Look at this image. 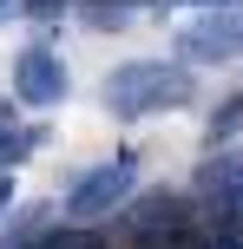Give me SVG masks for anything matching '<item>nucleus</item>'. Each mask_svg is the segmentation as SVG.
Returning a JSON list of instances; mask_svg holds the SVG:
<instances>
[{
    "label": "nucleus",
    "mask_w": 243,
    "mask_h": 249,
    "mask_svg": "<svg viewBox=\"0 0 243 249\" xmlns=\"http://www.w3.org/2000/svg\"><path fill=\"white\" fill-rule=\"evenodd\" d=\"M237 124H243V99H224L217 112H210V144H217V138H230Z\"/></svg>",
    "instance_id": "9d476101"
},
{
    "label": "nucleus",
    "mask_w": 243,
    "mask_h": 249,
    "mask_svg": "<svg viewBox=\"0 0 243 249\" xmlns=\"http://www.w3.org/2000/svg\"><path fill=\"white\" fill-rule=\"evenodd\" d=\"M0 118H7V105H0Z\"/></svg>",
    "instance_id": "2eb2a0df"
},
{
    "label": "nucleus",
    "mask_w": 243,
    "mask_h": 249,
    "mask_svg": "<svg viewBox=\"0 0 243 249\" xmlns=\"http://www.w3.org/2000/svg\"><path fill=\"white\" fill-rule=\"evenodd\" d=\"M178 46H184V59H230V53H243V7L191 13L178 26Z\"/></svg>",
    "instance_id": "39448f33"
},
{
    "label": "nucleus",
    "mask_w": 243,
    "mask_h": 249,
    "mask_svg": "<svg viewBox=\"0 0 243 249\" xmlns=\"http://www.w3.org/2000/svg\"><path fill=\"white\" fill-rule=\"evenodd\" d=\"M13 210V177H0V216Z\"/></svg>",
    "instance_id": "f8f14e48"
},
{
    "label": "nucleus",
    "mask_w": 243,
    "mask_h": 249,
    "mask_svg": "<svg viewBox=\"0 0 243 249\" xmlns=\"http://www.w3.org/2000/svg\"><path fill=\"white\" fill-rule=\"evenodd\" d=\"M118 236H125V249H145V243H197V230H191V203L171 197V190H145V197L125 203Z\"/></svg>",
    "instance_id": "7ed1b4c3"
},
{
    "label": "nucleus",
    "mask_w": 243,
    "mask_h": 249,
    "mask_svg": "<svg viewBox=\"0 0 243 249\" xmlns=\"http://www.w3.org/2000/svg\"><path fill=\"white\" fill-rule=\"evenodd\" d=\"M13 99L26 105H59L66 99V66L53 46H20V59H13Z\"/></svg>",
    "instance_id": "423d86ee"
},
{
    "label": "nucleus",
    "mask_w": 243,
    "mask_h": 249,
    "mask_svg": "<svg viewBox=\"0 0 243 249\" xmlns=\"http://www.w3.org/2000/svg\"><path fill=\"white\" fill-rule=\"evenodd\" d=\"M131 184H138V151H118V158L92 164V171L73 177V190H66V223L92 230L99 216L125 210V203H131Z\"/></svg>",
    "instance_id": "f03ea898"
},
{
    "label": "nucleus",
    "mask_w": 243,
    "mask_h": 249,
    "mask_svg": "<svg viewBox=\"0 0 243 249\" xmlns=\"http://www.w3.org/2000/svg\"><path fill=\"white\" fill-rule=\"evenodd\" d=\"M197 210H204V223L243 216V151H210L197 164Z\"/></svg>",
    "instance_id": "20e7f679"
},
{
    "label": "nucleus",
    "mask_w": 243,
    "mask_h": 249,
    "mask_svg": "<svg viewBox=\"0 0 243 249\" xmlns=\"http://www.w3.org/2000/svg\"><path fill=\"white\" fill-rule=\"evenodd\" d=\"M145 249H191V243H145Z\"/></svg>",
    "instance_id": "ddd939ff"
},
{
    "label": "nucleus",
    "mask_w": 243,
    "mask_h": 249,
    "mask_svg": "<svg viewBox=\"0 0 243 249\" xmlns=\"http://www.w3.org/2000/svg\"><path fill=\"white\" fill-rule=\"evenodd\" d=\"M79 20L86 26H125L131 7H118V0H79Z\"/></svg>",
    "instance_id": "1a4fd4ad"
},
{
    "label": "nucleus",
    "mask_w": 243,
    "mask_h": 249,
    "mask_svg": "<svg viewBox=\"0 0 243 249\" xmlns=\"http://www.w3.org/2000/svg\"><path fill=\"white\" fill-rule=\"evenodd\" d=\"M191 249H243V216H224V223H204Z\"/></svg>",
    "instance_id": "6e6552de"
},
{
    "label": "nucleus",
    "mask_w": 243,
    "mask_h": 249,
    "mask_svg": "<svg viewBox=\"0 0 243 249\" xmlns=\"http://www.w3.org/2000/svg\"><path fill=\"white\" fill-rule=\"evenodd\" d=\"M158 7H204L210 13V7H237V0H158Z\"/></svg>",
    "instance_id": "9b49d317"
},
{
    "label": "nucleus",
    "mask_w": 243,
    "mask_h": 249,
    "mask_svg": "<svg viewBox=\"0 0 243 249\" xmlns=\"http://www.w3.org/2000/svg\"><path fill=\"white\" fill-rule=\"evenodd\" d=\"M184 99H191V66H178V59H131L105 79V105L125 124L145 118V112H171Z\"/></svg>",
    "instance_id": "f257e3e1"
},
{
    "label": "nucleus",
    "mask_w": 243,
    "mask_h": 249,
    "mask_svg": "<svg viewBox=\"0 0 243 249\" xmlns=\"http://www.w3.org/2000/svg\"><path fill=\"white\" fill-rule=\"evenodd\" d=\"M26 249H105V236H99V230H79V223H53L46 230V236H39V243H26Z\"/></svg>",
    "instance_id": "0eeeda50"
},
{
    "label": "nucleus",
    "mask_w": 243,
    "mask_h": 249,
    "mask_svg": "<svg viewBox=\"0 0 243 249\" xmlns=\"http://www.w3.org/2000/svg\"><path fill=\"white\" fill-rule=\"evenodd\" d=\"M118 7H131V13H138V7H151V0H118Z\"/></svg>",
    "instance_id": "4468645a"
}]
</instances>
